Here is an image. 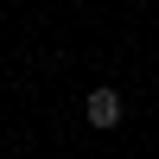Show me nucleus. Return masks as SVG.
Returning <instances> with one entry per match:
<instances>
[{
  "instance_id": "nucleus-1",
  "label": "nucleus",
  "mask_w": 159,
  "mask_h": 159,
  "mask_svg": "<svg viewBox=\"0 0 159 159\" xmlns=\"http://www.w3.org/2000/svg\"><path fill=\"white\" fill-rule=\"evenodd\" d=\"M83 121L89 127H115L121 121V96H115V89H89L83 96Z\"/></svg>"
}]
</instances>
